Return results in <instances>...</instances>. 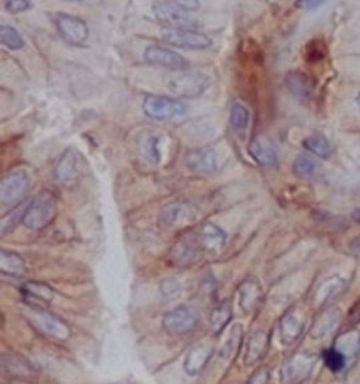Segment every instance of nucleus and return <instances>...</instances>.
I'll return each mask as SVG.
<instances>
[{
  "label": "nucleus",
  "mask_w": 360,
  "mask_h": 384,
  "mask_svg": "<svg viewBox=\"0 0 360 384\" xmlns=\"http://www.w3.org/2000/svg\"><path fill=\"white\" fill-rule=\"evenodd\" d=\"M248 384H269V371L266 367H261L254 373Z\"/></svg>",
  "instance_id": "42"
},
{
  "label": "nucleus",
  "mask_w": 360,
  "mask_h": 384,
  "mask_svg": "<svg viewBox=\"0 0 360 384\" xmlns=\"http://www.w3.org/2000/svg\"><path fill=\"white\" fill-rule=\"evenodd\" d=\"M268 342H269V338L265 332H255L249 336L248 339V345H247V353H245V363L247 364H254L256 362H259L266 349H268Z\"/></svg>",
  "instance_id": "26"
},
{
  "label": "nucleus",
  "mask_w": 360,
  "mask_h": 384,
  "mask_svg": "<svg viewBox=\"0 0 360 384\" xmlns=\"http://www.w3.org/2000/svg\"><path fill=\"white\" fill-rule=\"evenodd\" d=\"M305 320L298 311H289L280 321V338L286 345L293 343L303 332Z\"/></svg>",
  "instance_id": "20"
},
{
  "label": "nucleus",
  "mask_w": 360,
  "mask_h": 384,
  "mask_svg": "<svg viewBox=\"0 0 360 384\" xmlns=\"http://www.w3.org/2000/svg\"><path fill=\"white\" fill-rule=\"evenodd\" d=\"M5 9L11 15H20L32 9L30 0H5Z\"/></svg>",
  "instance_id": "37"
},
{
  "label": "nucleus",
  "mask_w": 360,
  "mask_h": 384,
  "mask_svg": "<svg viewBox=\"0 0 360 384\" xmlns=\"http://www.w3.org/2000/svg\"><path fill=\"white\" fill-rule=\"evenodd\" d=\"M195 241L203 251L216 254L224 248L227 237L217 226L212 223H205L195 233Z\"/></svg>",
  "instance_id": "12"
},
{
  "label": "nucleus",
  "mask_w": 360,
  "mask_h": 384,
  "mask_svg": "<svg viewBox=\"0 0 360 384\" xmlns=\"http://www.w3.org/2000/svg\"><path fill=\"white\" fill-rule=\"evenodd\" d=\"M142 110L145 116L152 120L166 121L186 114L188 106L179 99L149 95L142 102Z\"/></svg>",
  "instance_id": "4"
},
{
  "label": "nucleus",
  "mask_w": 360,
  "mask_h": 384,
  "mask_svg": "<svg viewBox=\"0 0 360 384\" xmlns=\"http://www.w3.org/2000/svg\"><path fill=\"white\" fill-rule=\"evenodd\" d=\"M284 86L286 89L297 99L300 100H307L312 96L314 92V82L312 79L297 69L289 71L284 76Z\"/></svg>",
  "instance_id": "15"
},
{
  "label": "nucleus",
  "mask_w": 360,
  "mask_h": 384,
  "mask_svg": "<svg viewBox=\"0 0 360 384\" xmlns=\"http://www.w3.org/2000/svg\"><path fill=\"white\" fill-rule=\"evenodd\" d=\"M55 180L64 186H72L79 179V159L74 149H68L55 165Z\"/></svg>",
  "instance_id": "14"
},
{
  "label": "nucleus",
  "mask_w": 360,
  "mask_h": 384,
  "mask_svg": "<svg viewBox=\"0 0 360 384\" xmlns=\"http://www.w3.org/2000/svg\"><path fill=\"white\" fill-rule=\"evenodd\" d=\"M166 86L179 99H198L209 89L210 79L200 72H180L172 76Z\"/></svg>",
  "instance_id": "2"
},
{
  "label": "nucleus",
  "mask_w": 360,
  "mask_h": 384,
  "mask_svg": "<svg viewBox=\"0 0 360 384\" xmlns=\"http://www.w3.org/2000/svg\"><path fill=\"white\" fill-rule=\"evenodd\" d=\"M342 313L338 307H329L321 313V315L317 318L312 329H311V336L312 338H322L325 336L329 331H332L338 322L340 321Z\"/></svg>",
  "instance_id": "24"
},
{
  "label": "nucleus",
  "mask_w": 360,
  "mask_h": 384,
  "mask_svg": "<svg viewBox=\"0 0 360 384\" xmlns=\"http://www.w3.org/2000/svg\"><path fill=\"white\" fill-rule=\"evenodd\" d=\"M68 2H83V0H68Z\"/></svg>",
  "instance_id": "47"
},
{
  "label": "nucleus",
  "mask_w": 360,
  "mask_h": 384,
  "mask_svg": "<svg viewBox=\"0 0 360 384\" xmlns=\"http://www.w3.org/2000/svg\"><path fill=\"white\" fill-rule=\"evenodd\" d=\"M356 104H357L359 109H360V93L356 96Z\"/></svg>",
  "instance_id": "46"
},
{
  "label": "nucleus",
  "mask_w": 360,
  "mask_h": 384,
  "mask_svg": "<svg viewBox=\"0 0 360 384\" xmlns=\"http://www.w3.org/2000/svg\"><path fill=\"white\" fill-rule=\"evenodd\" d=\"M27 207H29V205L23 206V207L19 206V207H16L13 212H11L8 216H5L2 219V223H0V233H2V235H6L8 233H11L20 221L23 223V219H25Z\"/></svg>",
  "instance_id": "35"
},
{
  "label": "nucleus",
  "mask_w": 360,
  "mask_h": 384,
  "mask_svg": "<svg viewBox=\"0 0 360 384\" xmlns=\"http://www.w3.org/2000/svg\"><path fill=\"white\" fill-rule=\"evenodd\" d=\"M346 320L349 325H357L360 322V297L350 306Z\"/></svg>",
  "instance_id": "40"
},
{
  "label": "nucleus",
  "mask_w": 360,
  "mask_h": 384,
  "mask_svg": "<svg viewBox=\"0 0 360 384\" xmlns=\"http://www.w3.org/2000/svg\"><path fill=\"white\" fill-rule=\"evenodd\" d=\"M153 18L169 29H198L200 23L193 19L189 12L180 9L172 4L160 0L152 5Z\"/></svg>",
  "instance_id": "6"
},
{
  "label": "nucleus",
  "mask_w": 360,
  "mask_h": 384,
  "mask_svg": "<svg viewBox=\"0 0 360 384\" xmlns=\"http://www.w3.org/2000/svg\"><path fill=\"white\" fill-rule=\"evenodd\" d=\"M293 172L298 177H312L317 172V162L308 155H298L293 162Z\"/></svg>",
  "instance_id": "33"
},
{
  "label": "nucleus",
  "mask_w": 360,
  "mask_h": 384,
  "mask_svg": "<svg viewBox=\"0 0 360 384\" xmlns=\"http://www.w3.org/2000/svg\"><path fill=\"white\" fill-rule=\"evenodd\" d=\"M240 300H241V307L245 311H251L255 310L256 306L261 303L262 300V290L261 286L256 282L248 280L245 283L241 284L240 290Z\"/></svg>",
  "instance_id": "28"
},
{
  "label": "nucleus",
  "mask_w": 360,
  "mask_h": 384,
  "mask_svg": "<svg viewBox=\"0 0 360 384\" xmlns=\"http://www.w3.org/2000/svg\"><path fill=\"white\" fill-rule=\"evenodd\" d=\"M57 214V200L50 191H43L27 207L23 224L32 230L47 227Z\"/></svg>",
  "instance_id": "3"
},
{
  "label": "nucleus",
  "mask_w": 360,
  "mask_h": 384,
  "mask_svg": "<svg viewBox=\"0 0 360 384\" xmlns=\"http://www.w3.org/2000/svg\"><path fill=\"white\" fill-rule=\"evenodd\" d=\"M314 55H317L318 61L322 60V58L325 57V48H324L322 41H321V43L311 41V43L308 44V47H307V57H308V60L312 61V57H314Z\"/></svg>",
  "instance_id": "39"
},
{
  "label": "nucleus",
  "mask_w": 360,
  "mask_h": 384,
  "mask_svg": "<svg viewBox=\"0 0 360 384\" xmlns=\"http://www.w3.org/2000/svg\"><path fill=\"white\" fill-rule=\"evenodd\" d=\"M162 220L166 224H184L193 220V209L186 203H173L163 209Z\"/></svg>",
  "instance_id": "25"
},
{
  "label": "nucleus",
  "mask_w": 360,
  "mask_h": 384,
  "mask_svg": "<svg viewBox=\"0 0 360 384\" xmlns=\"http://www.w3.org/2000/svg\"><path fill=\"white\" fill-rule=\"evenodd\" d=\"M322 357H324L325 366H326L331 371H333V373L342 371V370L346 367V364H347L346 357H345L336 348L326 349V350L324 352Z\"/></svg>",
  "instance_id": "34"
},
{
  "label": "nucleus",
  "mask_w": 360,
  "mask_h": 384,
  "mask_svg": "<svg viewBox=\"0 0 360 384\" xmlns=\"http://www.w3.org/2000/svg\"><path fill=\"white\" fill-rule=\"evenodd\" d=\"M25 315L40 334L48 338H53L57 341H65L71 335L69 327L60 317L51 314L50 311L41 307L29 306L27 310L25 311Z\"/></svg>",
  "instance_id": "1"
},
{
  "label": "nucleus",
  "mask_w": 360,
  "mask_h": 384,
  "mask_svg": "<svg viewBox=\"0 0 360 384\" xmlns=\"http://www.w3.org/2000/svg\"><path fill=\"white\" fill-rule=\"evenodd\" d=\"M186 165L195 173H200V174L214 173L219 166L217 153L212 148L192 149L186 155Z\"/></svg>",
  "instance_id": "13"
},
{
  "label": "nucleus",
  "mask_w": 360,
  "mask_h": 384,
  "mask_svg": "<svg viewBox=\"0 0 360 384\" xmlns=\"http://www.w3.org/2000/svg\"><path fill=\"white\" fill-rule=\"evenodd\" d=\"M346 289V282L339 276H332L324 280L314 293V304L317 307H322L329 303L332 299L339 296Z\"/></svg>",
  "instance_id": "19"
},
{
  "label": "nucleus",
  "mask_w": 360,
  "mask_h": 384,
  "mask_svg": "<svg viewBox=\"0 0 360 384\" xmlns=\"http://www.w3.org/2000/svg\"><path fill=\"white\" fill-rule=\"evenodd\" d=\"M30 177L26 170H16L0 183V202L4 205L19 203L29 191Z\"/></svg>",
  "instance_id": "9"
},
{
  "label": "nucleus",
  "mask_w": 360,
  "mask_h": 384,
  "mask_svg": "<svg viewBox=\"0 0 360 384\" xmlns=\"http://www.w3.org/2000/svg\"><path fill=\"white\" fill-rule=\"evenodd\" d=\"M325 2L326 0H296L294 6L300 11H315Z\"/></svg>",
  "instance_id": "41"
},
{
  "label": "nucleus",
  "mask_w": 360,
  "mask_h": 384,
  "mask_svg": "<svg viewBox=\"0 0 360 384\" xmlns=\"http://www.w3.org/2000/svg\"><path fill=\"white\" fill-rule=\"evenodd\" d=\"M199 324L198 314L189 307H177L169 311L163 318L165 329L172 335H186Z\"/></svg>",
  "instance_id": "11"
},
{
  "label": "nucleus",
  "mask_w": 360,
  "mask_h": 384,
  "mask_svg": "<svg viewBox=\"0 0 360 384\" xmlns=\"http://www.w3.org/2000/svg\"><path fill=\"white\" fill-rule=\"evenodd\" d=\"M160 37L169 46L176 47V48H182V50L202 51V50H207L213 46L212 39L207 34L198 32L196 29L163 27L160 32Z\"/></svg>",
  "instance_id": "5"
},
{
  "label": "nucleus",
  "mask_w": 360,
  "mask_h": 384,
  "mask_svg": "<svg viewBox=\"0 0 360 384\" xmlns=\"http://www.w3.org/2000/svg\"><path fill=\"white\" fill-rule=\"evenodd\" d=\"M0 270L4 275L9 276H22L26 272V265L23 258L15 252L2 251L0 254Z\"/></svg>",
  "instance_id": "29"
},
{
  "label": "nucleus",
  "mask_w": 360,
  "mask_h": 384,
  "mask_svg": "<svg viewBox=\"0 0 360 384\" xmlns=\"http://www.w3.org/2000/svg\"><path fill=\"white\" fill-rule=\"evenodd\" d=\"M231 315H233V311H231V306L228 303H223V304L217 306L210 314V324H212L213 331L216 334L221 332L226 328V325L230 322Z\"/></svg>",
  "instance_id": "32"
},
{
  "label": "nucleus",
  "mask_w": 360,
  "mask_h": 384,
  "mask_svg": "<svg viewBox=\"0 0 360 384\" xmlns=\"http://www.w3.org/2000/svg\"><path fill=\"white\" fill-rule=\"evenodd\" d=\"M167 4H172L186 12H196L200 9V0H165Z\"/></svg>",
  "instance_id": "38"
},
{
  "label": "nucleus",
  "mask_w": 360,
  "mask_h": 384,
  "mask_svg": "<svg viewBox=\"0 0 360 384\" xmlns=\"http://www.w3.org/2000/svg\"><path fill=\"white\" fill-rule=\"evenodd\" d=\"M0 41L11 51H19L25 47V40L22 34L15 27L8 25L0 27Z\"/></svg>",
  "instance_id": "31"
},
{
  "label": "nucleus",
  "mask_w": 360,
  "mask_h": 384,
  "mask_svg": "<svg viewBox=\"0 0 360 384\" xmlns=\"http://www.w3.org/2000/svg\"><path fill=\"white\" fill-rule=\"evenodd\" d=\"M241 338H242V328H241V325H235V327L233 328V332H231V335H230L228 342H226V345H224L223 356H227L228 353H230V355H234V353L238 350Z\"/></svg>",
  "instance_id": "36"
},
{
  "label": "nucleus",
  "mask_w": 360,
  "mask_h": 384,
  "mask_svg": "<svg viewBox=\"0 0 360 384\" xmlns=\"http://www.w3.org/2000/svg\"><path fill=\"white\" fill-rule=\"evenodd\" d=\"M139 155L151 165H159L162 159V135L156 132H145L138 139Z\"/></svg>",
  "instance_id": "17"
},
{
  "label": "nucleus",
  "mask_w": 360,
  "mask_h": 384,
  "mask_svg": "<svg viewBox=\"0 0 360 384\" xmlns=\"http://www.w3.org/2000/svg\"><path fill=\"white\" fill-rule=\"evenodd\" d=\"M144 58L146 64L152 67L165 68L169 71H185L191 67V62L176 51L162 47V46H149L144 51Z\"/></svg>",
  "instance_id": "8"
},
{
  "label": "nucleus",
  "mask_w": 360,
  "mask_h": 384,
  "mask_svg": "<svg viewBox=\"0 0 360 384\" xmlns=\"http://www.w3.org/2000/svg\"><path fill=\"white\" fill-rule=\"evenodd\" d=\"M349 248H350V251H352V252H354V254H359V255H360V237L353 238V240L350 241Z\"/></svg>",
  "instance_id": "44"
},
{
  "label": "nucleus",
  "mask_w": 360,
  "mask_h": 384,
  "mask_svg": "<svg viewBox=\"0 0 360 384\" xmlns=\"http://www.w3.org/2000/svg\"><path fill=\"white\" fill-rule=\"evenodd\" d=\"M249 120H251V113L248 107L241 102L233 103L230 109V124L237 134H244L248 130Z\"/></svg>",
  "instance_id": "30"
},
{
  "label": "nucleus",
  "mask_w": 360,
  "mask_h": 384,
  "mask_svg": "<svg viewBox=\"0 0 360 384\" xmlns=\"http://www.w3.org/2000/svg\"><path fill=\"white\" fill-rule=\"evenodd\" d=\"M212 353H213V349L206 345V343H198L195 345L188 356H186V360H185V369L189 374H198L200 373L205 366L207 364L209 359L212 357Z\"/></svg>",
  "instance_id": "23"
},
{
  "label": "nucleus",
  "mask_w": 360,
  "mask_h": 384,
  "mask_svg": "<svg viewBox=\"0 0 360 384\" xmlns=\"http://www.w3.org/2000/svg\"><path fill=\"white\" fill-rule=\"evenodd\" d=\"M352 217H353L357 223H360V207H357V209L352 213Z\"/></svg>",
  "instance_id": "45"
},
{
  "label": "nucleus",
  "mask_w": 360,
  "mask_h": 384,
  "mask_svg": "<svg viewBox=\"0 0 360 384\" xmlns=\"http://www.w3.org/2000/svg\"><path fill=\"white\" fill-rule=\"evenodd\" d=\"M23 299L27 303V306L32 307H41L47 306L53 300V290L48 284L46 283H39V282H29L23 286L22 289Z\"/></svg>",
  "instance_id": "18"
},
{
  "label": "nucleus",
  "mask_w": 360,
  "mask_h": 384,
  "mask_svg": "<svg viewBox=\"0 0 360 384\" xmlns=\"http://www.w3.org/2000/svg\"><path fill=\"white\" fill-rule=\"evenodd\" d=\"M249 155L251 158L263 167H276L279 165V156L276 148L272 145V142L256 138L249 144Z\"/></svg>",
  "instance_id": "16"
},
{
  "label": "nucleus",
  "mask_w": 360,
  "mask_h": 384,
  "mask_svg": "<svg viewBox=\"0 0 360 384\" xmlns=\"http://www.w3.org/2000/svg\"><path fill=\"white\" fill-rule=\"evenodd\" d=\"M55 26L62 40L71 46H82L89 39V27L81 18L58 13L55 16Z\"/></svg>",
  "instance_id": "10"
},
{
  "label": "nucleus",
  "mask_w": 360,
  "mask_h": 384,
  "mask_svg": "<svg viewBox=\"0 0 360 384\" xmlns=\"http://www.w3.org/2000/svg\"><path fill=\"white\" fill-rule=\"evenodd\" d=\"M160 289H162L163 296H166V297H173V296H176V294L179 293V290H180L179 283L174 282V280H166V282H163Z\"/></svg>",
  "instance_id": "43"
},
{
  "label": "nucleus",
  "mask_w": 360,
  "mask_h": 384,
  "mask_svg": "<svg viewBox=\"0 0 360 384\" xmlns=\"http://www.w3.org/2000/svg\"><path fill=\"white\" fill-rule=\"evenodd\" d=\"M303 146L308 152H311L312 155H315L318 158H322V159H328L333 152L332 145L328 141V138L324 134H319V132L311 134L307 138H304L303 139Z\"/></svg>",
  "instance_id": "27"
},
{
  "label": "nucleus",
  "mask_w": 360,
  "mask_h": 384,
  "mask_svg": "<svg viewBox=\"0 0 360 384\" xmlns=\"http://www.w3.org/2000/svg\"><path fill=\"white\" fill-rule=\"evenodd\" d=\"M317 357L312 353L300 352L291 356L280 370V378L283 384H301L304 380L308 378Z\"/></svg>",
  "instance_id": "7"
},
{
  "label": "nucleus",
  "mask_w": 360,
  "mask_h": 384,
  "mask_svg": "<svg viewBox=\"0 0 360 384\" xmlns=\"http://www.w3.org/2000/svg\"><path fill=\"white\" fill-rule=\"evenodd\" d=\"M2 366H4L5 373H8L11 377L26 380V378H34V376H36V371L30 366V363H27L23 357H20L15 353L4 355Z\"/></svg>",
  "instance_id": "22"
},
{
  "label": "nucleus",
  "mask_w": 360,
  "mask_h": 384,
  "mask_svg": "<svg viewBox=\"0 0 360 384\" xmlns=\"http://www.w3.org/2000/svg\"><path fill=\"white\" fill-rule=\"evenodd\" d=\"M333 348H336L346 357L347 363H352L360 355V331L352 328L340 334Z\"/></svg>",
  "instance_id": "21"
}]
</instances>
